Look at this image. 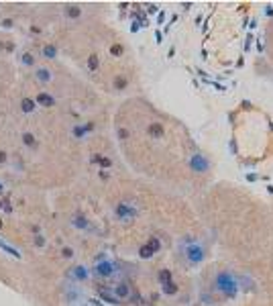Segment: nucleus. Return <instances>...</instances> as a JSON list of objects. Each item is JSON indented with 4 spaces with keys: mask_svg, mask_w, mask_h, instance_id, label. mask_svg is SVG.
I'll use <instances>...</instances> for the list:
<instances>
[{
    "mask_svg": "<svg viewBox=\"0 0 273 306\" xmlns=\"http://www.w3.org/2000/svg\"><path fill=\"white\" fill-rule=\"evenodd\" d=\"M214 290H216L218 294H222L224 298L233 300V298L239 296L241 282H239V278H235L231 272H220V274H216V278H214Z\"/></svg>",
    "mask_w": 273,
    "mask_h": 306,
    "instance_id": "f257e3e1",
    "label": "nucleus"
},
{
    "mask_svg": "<svg viewBox=\"0 0 273 306\" xmlns=\"http://www.w3.org/2000/svg\"><path fill=\"white\" fill-rule=\"evenodd\" d=\"M115 214H117L119 221L131 223V221H135V216L139 214V208L135 204H131V202H119L117 208H115Z\"/></svg>",
    "mask_w": 273,
    "mask_h": 306,
    "instance_id": "f03ea898",
    "label": "nucleus"
},
{
    "mask_svg": "<svg viewBox=\"0 0 273 306\" xmlns=\"http://www.w3.org/2000/svg\"><path fill=\"white\" fill-rule=\"evenodd\" d=\"M204 257H206V249H204V245H200V243H190V245L186 247V259H188L192 266L202 264Z\"/></svg>",
    "mask_w": 273,
    "mask_h": 306,
    "instance_id": "7ed1b4c3",
    "label": "nucleus"
},
{
    "mask_svg": "<svg viewBox=\"0 0 273 306\" xmlns=\"http://www.w3.org/2000/svg\"><path fill=\"white\" fill-rule=\"evenodd\" d=\"M94 274H96L98 278L108 280V278H112V276L117 274V266H115L112 261H108V259H100V261L94 266Z\"/></svg>",
    "mask_w": 273,
    "mask_h": 306,
    "instance_id": "20e7f679",
    "label": "nucleus"
},
{
    "mask_svg": "<svg viewBox=\"0 0 273 306\" xmlns=\"http://www.w3.org/2000/svg\"><path fill=\"white\" fill-rule=\"evenodd\" d=\"M112 296H115L119 302L131 298V286H129L127 282H119L117 286H112Z\"/></svg>",
    "mask_w": 273,
    "mask_h": 306,
    "instance_id": "39448f33",
    "label": "nucleus"
},
{
    "mask_svg": "<svg viewBox=\"0 0 273 306\" xmlns=\"http://www.w3.org/2000/svg\"><path fill=\"white\" fill-rule=\"evenodd\" d=\"M35 78H37L41 84H49V82L53 80V72H51V70H47V68H37Z\"/></svg>",
    "mask_w": 273,
    "mask_h": 306,
    "instance_id": "423d86ee",
    "label": "nucleus"
},
{
    "mask_svg": "<svg viewBox=\"0 0 273 306\" xmlns=\"http://www.w3.org/2000/svg\"><path fill=\"white\" fill-rule=\"evenodd\" d=\"M72 276H74L78 282H84V280H88L90 272H88L86 266H76V268H72Z\"/></svg>",
    "mask_w": 273,
    "mask_h": 306,
    "instance_id": "0eeeda50",
    "label": "nucleus"
},
{
    "mask_svg": "<svg viewBox=\"0 0 273 306\" xmlns=\"http://www.w3.org/2000/svg\"><path fill=\"white\" fill-rule=\"evenodd\" d=\"M72 225H74L76 229H82V231H88V229H90V223H88V218H86V216H80V214H76V216H74Z\"/></svg>",
    "mask_w": 273,
    "mask_h": 306,
    "instance_id": "6e6552de",
    "label": "nucleus"
},
{
    "mask_svg": "<svg viewBox=\"0 0 273 306\" xmlns=\"http://www.w3.org/2000/svg\"><path fill=\"white\" fill-rule=\"evenodd\" d=\"M0 249H2V251H4V253H8V255H10V257H16V259H18V257H20V251H18V249H14V247H12V245H8V243H4V241H2V239H0Z\"/></svg>",
    "mask_w": 273,
    "mask_h": 306,
    "instance_id": "1a4fd4ad",
    "label": "nucleus"
},
{
    "mask_svg": "<svg viewBox=\"0 0 273 306\" xmlns=\"http://www.w3.org/2000/svg\"><path fill=\"white\" fill-rule=\"evenodd\" d=\"M43 57H45V59H55V57H57L55 45H45V47H43Z\"/></svg>",
    "mask_w": 273,
    "mask_h": 306,
    "instance_id": "9d476101",
    "label": "nucleus"
},
{
    "mask_svg": "<svg viewBox=\"0 0 273 306\" xmlns=\"http://www.w3.org/2000/svg\"><path fill=\"white\" fill-rule=\"evenodd\" d=\"M35 106H37V102H35V100H31V98H22V102H20L22 113H33V111H35Z\"/></svg>",
    "mask_w": 273,
    "mask_h": 306,
    "instance_id": "9b49d317",
    "label": "nucleus"
},
{
    "mask_svg": "<svg viewBox=\"0 0 273 306\" xmlns=\"http://www.w3.org/2000/svg\"><path fill=\"white\" fill-rule=\"evenodd\" d=\"M37 102H39V104H43V106H51V104H53V98H51L49 94L41 92V94L37 96Z\"/></svg>",
    "mask_w": 273,
    "mask_h": 306,
    "instance_id": "f8f14e48",
    "label": "nucleus"
},
{
    "mask_svg": "<svg viewBox=\"0 0 273 306\" xmlns=\"http://www.w3.org/2000/svg\"><path fill=\"white\" fill-rule=\"evenodd\" d=\"M22 141H25L27 147H35L37 145V141H35V137L31 133H22Z\"/></svg>",
    "mask_w": 273,
    "mask_h": 306,
    "instance_id": "ddd939ff",
    "label": "nucleus"
},
{
    "mask_svg": "<svg viewBox=\"0 0 273 306\" xmlns=\"http://www.w3.org/2000/svg\"><path fill=\"white\" fill-rule=\"evenodd\" d=\"M163 292H165V294H175L177 288H175V286L171 284V280H169V282H163Z\"/></svg>",
    "mask_w": 273,
    "mask_h": 306,
    "instance_id": "4468645a",
    "label": "nucleus"
},
{
    "mask_svg": "<svg viewBox=\"0 0 273 306\" xmlns=\"http://www.w3.org/2000/svg\"><path fill=\"white\" fill-rule=\"evenodd\" d=\"M194 167L200 171V169H204V167H206V161H204V159H200V155H196V159H194Z\"/></svg>",
    "mask_w": 273,
    "mask_h": 306,
    "instance_id": "2eb2a0df",
    "label": "nucleus"
},
{
    "mask_svg": "<svg viewBox=\"0 0 273 306\" xmlns=\"http://www.w3.org/2000/svg\"><path fill=\"white\" fill-rule=\"evenodd\" d=\"M22 63H25V65H33V63H35V57H33L31 53H25V55H22Z\"/></svg>",
    "mask_w": 273,
    "mask_h": 306,
    "instance_id": "dca6fc26",
    "label": "nucleus"
},
{
    "mask_svg": "<svg viewBox=\"0 0 273 306\" xmlns=\"http://www.w3.org/2000/svg\"><path fill=\"white\" fill-rule=\"evenodd\" d=\"M80 12H82V10H80L78 6H70V8H67V14H70V16H80Z\"/></svg>",
    "mask_w": 273,
    "mask_h": 306,
    "instance_id": "f3484780",
    "label": "nucleus"
},
{
    "mask_svg": "<svg viewBox=\"0 0 273 306\" xmlns=\"http://www.w3.org/2000/svg\"><path fill=\"white\" fill-rule=\"evenodd\" d=\"M61 253H63V257H74V249L72 247H63Z\"/></svg>",
    "mask_w": 273,
    "mask_h": 306,
    "instance_id": "a211bd4d",
    "label": "nucleus"
},
{
    "mask_svg": "<svg viewBox=\"0 0 273 306\" xmlns=\"http://www.w3.org/2000/svg\"><path fill=\"white\" fill-rule=\"evenodd\" d=\"M96 65H98V59H96V55H92L90 57V70H96Z\"/></svg>",
    "mask_w": 273,
    "mask_h": 306,
    "instance_id": "6ab92c4d",
    "label": "nucleus"
},
{
    "mask_svg": "<svg viewBox=\"0 0 273 306\" xmlns=\"http://www.w3.org/2000/svg\"><path fill=\"white\" fill-rule=\"evenodd\" d=\"M2 27H4V29H10V27H12V20H8V18H6V20L2 23Z\"/></svg>",
    "mask_w": 273,
    "mask_h": 306,
    "instance_id": "aec40b11",
    "label": "nucleus"
},
{
    "mask_svg": "<svg viewBox=\"0 0 273 306\" xmlns=\"http://www.w3.org/2000/svg\"><path fill=\"white\" fill-rule=\"evenodd\" d=\"M4 161H6V153L0 151V163H4Z\"/></svg>",
    "mask_w": 273,
    "mask_h": 306,
    "instance_id": "412c9836",
    "label": "nucleus"
},
{
    "mask_svg": "<svg viewBox=\"0 0 273 306\" xmlns=\"http://www.w3.org/2000/svg\"><path fill=\"white\" fill-rule=\"evenodd\" d=\"M2 188H4V186H2V184H0V192H2Z\"/></svg>",
    "mask_w": 273,
    "mask_h": 306,
    "instance_id": "4be33fe9",
    "label": "nucleus"
},
{
    "mask_svg": "<svg viewBox=\"0 0 273 306\" xmlns=\"http://www.w3.org/2000/svg\"><path fill=\"white\" fill-rule=\"evenodd\" d=\"M0 227H2V223H0Z\"/></svg>",
    "mask_w": 273,
    "mask_h": 306,
    "instance_id": "5701e85b",
    "label": "nucleus"
}]
</instances>
